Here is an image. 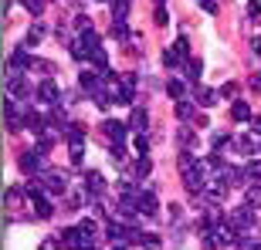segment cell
I'll list each match as a JSON object with an SVG mask.
<instances>
[{"mask_svg": "<svg viewBox=\"0 0 261 250\" xmlns=\"http://www.w3.org/2000/svg\"><path fill=\"white\" fill-rule=\"evenodd\" d=\"M227 223H231L238 233H251V227H254V210L244 203V206H238L234 213H227Z\"/></svg>", "mask_w": 261, "mask_h": 250, "instance_id": "1", "label": "cell"}, {"mask_svg": "<svg viewBox=\"0 0 261 250\" xmlns=\"http://www.w3.org/2000/svg\"><path fill=\"white\" fill-rule=\"evenodd\" d=\"M20 169H24V173L28 176H38L41 169H44V149H24V152H20Z\"/></svg>", "mask_w": 261, "mask_h": 250, "instance_id": "2", "label": "cell"}, {"mask_svg": "<svg viewBox=\"0 0 261 250\" xmlns=\"http://www.w3.org/2000/svg\"><path fill=\"white\" fill-rule=\"evenodd\" d=\"M28 95H31V85L24 81V75L7 68V98H28Z\"/></svg>", "mask_w": 261, "mask_h": 250, "instance_id": "3", "label": "cell"}, {"mask_svg": "<svg viewBox=\"0 0 261 250\" xmlns=\"http://www.w3.org/2000/svg\"><path fill=\"white\" fill-rule=\"evenodd\" d=\"M136 81H139V78H136V71H129V75H122L119 78V105H133L136 102Z\"/></svg>", "mask_w": 261, "mask_h": 250, "instance_id": "4", "label": "cell"}, {"mask_svg": "<svg viewBox=\"0 0 261 250\" xmlns=\"http://www.w3.org/2000/svg\"><path fill=\"white\" fill-rule=\"evenodd\" d=\"M28 196H31V206H34V216H41V220H48L51 213H55V210H51V200H48V196H44L41 190L28 193Z\"/></svg>", "mask_w": 261, "mask_h": 250, "instance_id": "5", "label": "cell"}, {"mask_svg": "<svg viewBox=\"0 0 261 250\" xmlns=\"http://www.w3.org/2000/svg\"><path fill=\"white\" fill-rule=\"evenodd\" d=\"M44 190H48L51 196H65L68 193V176L65 173H48L44 176Z\"/></svg>", "mask_w": 261, "mask_h": 250, "instance_id": "6", "label": "cell"}, {"mask_svg": "<svg viewBox=\"0 0 261 250\" xmlns=\"http://www.w3.org/2000/svg\"><path fill=\"white\" fill-rule=\"evenodd\" d=\"M217 98H221V91H214V88H203V85L194 88V102L203 105V108H214V105H217Z\"/></svg>", "mask_w": 261, "mask_h": 250, "instance_id": "7", "label": "cell"}, {"mask_svg": "<svg viewBox=\"0 0 261 250\" xmlns=\"http://www.w3.org/2000/svg\"><path fill=\"white\" fill-rule=\"evenodd\" d=\"M102 132H106L112 142H122V139H126V132H129V125L126 122H116V118H109V122H102Z\"/></svg>", "mask_w": 261, "mask_h": 250, "instance_id": "8", "label": "cell"}, {"mask_svg": "<svg viewBox=\"0 0 261 250\" xmlns=\"http://www.w3.org/2000/svg\"><path fill=\"white\" fill-rule=\"evenodd\" d=\"M136 206H139V213H143V216H156V210H160V203H156V196L149 190L136 196Z\"/></svg>", "mask_w": 261, "mask_h": 250, "instance_id": "9", "label": "cell"}, {"mask_svg": "<svg viewBox=\"0 0 261 250\" xmlns=\"http://www.w3.org/2000/svg\"><path fill=\"white\" fill-rule=\"evenodd\" d=\"M38 102H44V105H58V85L55 81H41V88H38Z\"/></svg>", "mask_w": 261, "mask_h": 250, "instance_id": "10", "label": "cell"}, {"mask_svg": "<svg viewBox=\"0 0 261 250\" xmlns=\"http://www.w3.org/2000/svg\"><path fill=\"white\" fill-rule=\"evenodd\" d=\"M85 193L88 196H102V193H106V176L102 173H88L85 176Z\"/></svg>", "mask_w": 261, "mask_h": 250, "instance_id": "11", "label": "cell"}, {"mask_svg": "<svg viewBox=\"0 0 261 250\" xmlns=\"http://www.w3.org/2000/svg\"><path fill=\"white\" fill-rule=\"evenodd\" d=\"M176 142L184 145V149H194V145H197V129H190V125H180V129H176Z\"/></svg>", "mask_w": 261, "mask_h": 250, "instance_id": "12", "label": "cell"}, {"mask_svg": "<svg viewBox=\"0 0 261 250\" xmlns=\"http://www.w3.org/2000/svg\"><path fill=\"white\" fill-rule=\"evenodd\" d=\"M146 125H149V112H146V108H133L129 129H136V132H146Z\"/></svg>", "mask_w": 261, "mask_h": 250, "instance_id": "13", "label": "cell"}, {"mask_svg": "<svg viewBox=\"0 0 261 250\" xmlns=\"http://www.w3.org/2000/svg\"><path fill=\"white\" fill-rule=\"evenodd\" d=\"M244 203H248L251 210H261V183H251L244 190Z\"/></svg>", "mask_w": 261, "mask_h": 250, "instance_id": "14", "label": "cell"}, {"mask_svg": "<svg viewBox=\"0 0 261 250\" xmlns=\"http://www.w3.org/2000/svg\"><path fill=\"white\" fill-rule=\"evenodd\" d=\"M92 68H95L98 75H106V71H109V54H106V48H95V51H92Z\"/></svg>", "mask_w": 261, "mask_h": 250, "instance_id": "15", "label": "cell"}, {"mask_svg": "<svg viewBox=\"0 0 261 250\" xmlns=\"http://www.w3.org/2000/svg\"><path fill=\"white\" fill-rule=\"evenodd\" d=\"M231 118L234 122H251V105H248V102H234Z\"/></svg>", "mask_w": 261, "mask_h": 250, "instance_id": "16", "label": "cell"}, {"mask_svg": "<svg viewBox=\"0 0 261 250\" xmlns=\"http://www.w3.org/2000/svg\"><path fill=\"white\" fill-rule=\"evenodd\" d=\"M24 68H34V61H31L24 51H14V54H10V71H24Z\"/></svg>", "mask_w": 261, "mask_h": 250, "instance_id": "17", "label": "cell"}, {"mask_svg": "<svg viewBox=\"0 0 261 250\" xmlns=\"http://www.w3.org/2000/svg\"><path fill=\"white\" fill-rule=\"evenodd\" d=\"M176 118H180V122H190V118H194V102L180 98V102H176Z\"/></svg>", "mask_w": 261, "mask_h": 250, "instance_id": "18", "label": "cell"}, {"mask_svg": "<svg viewBox=\"0 0 261 250\" xmlns=\"http://www.w3.org/2000/svg\"><path fill=\"white\" fill-rule=\"evenodd\" d=\"M180 58H184V54H180L176 48H166L163 51V65L170 68V71H173V68H180Z\"/></svg>", "mask_w": 261, "mask_h": 250, "instance_id": "19", "label": "cell"}, {"mask_svg": "<svg viewBox=\"0 0 261 250\" xmlns=\"http://www.w3.org/2000/svg\"><path fill=\"white\" fill-rule=\"evenodd\" d=\"M200 75H203L200 58H190V61H187V78H190V81H200Z\"/></svg>", "mask_w": 261, "mask_h": 250, "instance_id": "20", "label": "cell"}, {"mask_svg": "<svg viewBox=\"0 0 261 250\" xmlns=\"http://www.w3.org/2000/svg\"><path fill=\"white\" fill-rule=\"evenodd\" d=\"M112 34H116L119 41H133V34H129V27H126V20H112Z\"/></svg>", "mask_w": 261, "mask_h": 250, "instance_id": "21", "label": "cell"}, {"mask_svg": "<svg viewBox=\"0 0 261 250\" xmlns=\"http://www.w3.org/2000/svg\"><path fill=\"white\" fill-rule=\"evenodd\" d=\"M149 169H153V159H149V155H139V163H136V176L143 179V176H149Z\"/></svg>", "mask_w": 261, "mask_h": 250, "instance_id": "22", "label": "cell"}, {"mask_svg": "<svg viewBox=\"0 0 261 250\" xmlns=\"http://www.w3.org/2000/svg\"><path fill=\"white\" fill-rule=\"evenodd\" d=\"M166 91H170V95H173V98H184V95H187L184 81H176V78H170V81H166Z\"/></svg>", "mask_w": 261, "mask_h": 250, "instance_id": "23", "label": "cell"}, {"mask_svg": "<svg viewBox=\"0 0 261 250\" xmlns=\"http://www.w3.org/2000/svg\"><path fill=\"white\" fill-rule=\"evenodd\" d=\"M85 196H88V193H85ZM85 196H82V193H78V196H68V200H65V210H71V213H75V210H82Z\"/></svg>", "mask_w": 261, "mask_h": 250, "instance_id": "24", "label": "cell"}, {"mask_svg": "<svg viewBox=\"0 0 261 250\" xmlns=\"http://www.w3.org/2000/svg\"><path fill=\"white\" fill-rule=\"evenodd\" d=\"M238 250H261L254 237H238Z\"/></svg>", "mask_w": 261, "mask_h": 250, "instance_id": "25", "label": "cell"}, {"mask_svg": "<svg viewBox=\"0 0 261 250\" xmlns=\"http://www.w3.org/2000/svg\"><path fill=\"white\" fill-rule=\"evenodd\" d=\"M41 38H44V27H41V24H34V27L28 30V44H38Z\"/></svg>", "mask_w": 261, "mask_h": 250, "instance_id": "26", "label": "cell"}, {"mask_svg": "<svg viewBox=\"0 0 261 250\" xmlns=\"http://www.w3.org/2000/svg\"><path fill=\"white\" fill-rule=\"evenodd\" d=\"M214 149H224V145H231V135H224V132H214Z\"/></svg>", "mask_w": 261, "mask_h": 250, "instance_id": "27", "label": "cell"}, {"mask_svg": "<svg viewBox=\"0 0 261 250\" xmlns=\"http://www.w3.org/2000/svg\"><path fill=\"white\" fill-rule=\"evenodd\" d=\"M109 155H112L116 163H122V159H126V149H122V142H112V149H109Z\"/></svg>", "mask_w": 261, "mask_h": 250, "instance_id": "28", "label": "cell"}, {"mask_svg": "<svg viewBox=\"0 0 261 250\" xmlns=\"http://www.w3.org/2000/svg\"><path fill=\"white\" fill-rule=\"evenodd\" d=\"M248 176H251L254 183H261V163L254 159V163H248Z\"/></svg>", "mask_w": 261, "mask_h": 250, "instance_id": "29", "label": "cell"}, {"mask_svg": "<svg viewBox=\"0 0 261 250\" xmlns=\"http://www.w3.org/2000/svg\"><path fill=\"white\" fill-rule=\"evenodd\" d=\"M24 7H28V14H34V17H38L41 10H44V4H41V0H24Z\"/></svg>", "mask_w": 261, "mask_h": 250, "instance_id": "30", "label": "cell"}, {"mask_svg": "<svg viewBox=\"0 0 261 250\" xmlns=\"http://www.w3.org/2000/svg\"><path fill=\"white\" fill-rule=\"evenodd\" d=\"M82 152H85L82 142H71V163H75V166H82Z\"/></svg>", "mask_w": 261, "mask_h": 250, "instance_id": "31", "label": "cell"}, {"mask_svg": "<svg viewBox=\"0 0 261 250\" xmlns=\"http://www.w3.org/2000/svg\"><path fill=\"white\" fill-rule=\"evenodd\" d=\"M143 247H146V250H160V237L146 233V237H143Z\"/></svg>", "mask_w": 261, "mask_h": 250, "instance_id": "32", "label": "cell"}, {"mask_svg": "<svg viewBox=\"0 0 261 250\" xmlns=\"http://www.w3.org/2000/svg\"><path fill=\"white\" fill-rule=\"evenodd\" d=\"M136 149H139V155H146L149 152V139L146 135H136Z\"/></svg>", "mask_w": 261, "mask_h": 250, "instance_id": "33", "label": "cell"}, {"mask_svg": "<svg viewBox=\"0 0 261 250\" xmlns=\"http://www.w3.org/2000/svg\"><path fill=\"white\" fill-rule=\"evenodd\" d=\"M4 203H10V206H17V203H20V190H7Z\"/></svg>", "mask_w": 261, "mask_h": 250, "instance_id": "34", "label": "cell"}, {"mask_svg": "<svg viewBox=\"0 0 261 250\" xmlns=\"http://www.w3.org/2000/svg\"><path fill=\"white\" fill-rule=\"evenodd\" d=\"M34 68H38V71H44V75H51V71H55V65H51V61H34Z\"/></svg>", "mask_w": 261, "mask_h": 250, "instance_id": "35", "label": "cell"}, {"mask_svg": "<svg viewBox=\"0 0 261 250\" xmlns=\"http://www.w3.org/2000/svg\"><path fill=\"white\" fill-rule=\"evenodd\" d=\"M221 95H227V98H234V95H238V85H234V81H227V85H224V88H221Z\"/></svg>", "mask_w": 261, "mask_h": 250, "instance_id": "36", "label": "cell"}, {"mask_svg": "<svg viewBox=\"0 0 261 250\" xmlns=\"http://www.w3.org/2000/svg\"><path fill=\"white\" fill-rule=\"evenodd\" d=\"M58 243H61V237H51V240L41 243V250H58Z\"/></svg>", "mask_w": 261, "mask_h": 250, "instance_id": "37", "label": "cell"}, {"mask_svg": "<svg viewBox=\"0 0 261 250\" xmlns=\"http://www.w3.org/2000/svg\"><path fill=\"white\" fill-rule=\"evenodd\" d=\"M248 17H251V20H261V7H258V4H251V7H248Z\"/></svg>", "mask_w": 261, "mask_h": 250, "instance_id": "38", "label": "cell"}, {"mask_svg": "<svg viewBox=\"0 0 261 250\" xmlns=\"http://www.w3.org/2000/svg\"><path fill=\"white\" fill-rule=\"evenodd\" d=\"M251 91H261V71H254V75H251Z\"/></svg>", "mask_w": 261, "mask_h": 250, "instance_id": "39", "label": "cell"}, {"mask_svg": "<svg viewBox=\"0 0 261 250\" xmlns=\"http://www.w3.org/2000/svg\"><path fill=\"white\" fill-rule=\"evenodd\" d=\"M153 17H156V24L163 27V24H166V10H163V7H156V14H153Z\"/></svg>", "mask_w": 261, "mask_h": 250, "instance_id": "40", "label": "cell"}, {"mask_svg": "<svg viewBox=\"0 0 261 250\" xmlns=\"http://www.w3.org/2000/svg\"><path fill=\"white\" fill-rule=\"evenodd\" d=\"M197 4H200V7L207 10V14H214V10H217V4H214V0H197Z\"/></svg>", "mask_w": 261, "mask_h": 250, "instance_id": "41", "label": "cell"}, {"mask_svg": "<svg viewBox=\"0 0 261 250\" xmlns=\"http://www.w3.org/2000/svg\"><path fill=\"white\" fill-rule=\"evenodd\" d=\"M251 132L261 135V118H258V115H251Z\"/></svg>", "mask_w": 261, "mask_h": 250, "instance_id": "42", "label": "cell"}, {"mask_svg": "<svg viewBox=\"0 0 261 250\" xmlns=\"http://www.w3.org/2000/svg\"><path fill=\"white\" fill-rule=\"evenodd\" d=\"M251 51H254V54H261V38H251Z\"/></svg>", "mask_w": 261, "mask_h": 250, "instance_id": "43", "label": "cell"}, {"mask_svg": "<svg viewBox=\"0 0 261 250\" xmlns=\"http://www.w3.org/2000/svg\"><path fill=\"white\" fill-rule=\"evenodd\" d=\"M112 250H126V247H122V243H119V247H116V243H112Z\"/></svg>", "mask_w": 261, "mask_h": 250, "instance_id": "44", "label": "cell"}, {"mask_svg": "<svg viewBox=\"0 0 261 250\" xmlns=\"http://www.w3.org/2000/svg\"><path fill=\"white\" fill-rule=\"evenodd\" d=\"M98 4H102V0H98Z\"/></svg>", "mask_w": 261, "mask_h": 250, "instance_id": "45", "label": "cell"}]
</instances>
